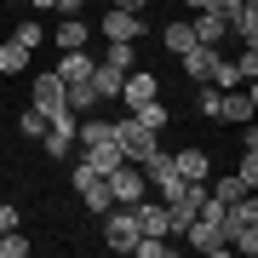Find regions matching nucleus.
Wrapping results in <instances>:
<instances>
[{
    "label": "nucleus",
    "mask_w": 258,
    "mask_h": 258,
    "mask_svg": "<svg viewBox=\"0 0 258 258\" xmlns=\"http://www.w3.org/2000/svg\"><path fill=\"white\" fill-rule=\"evenodd\" d=\"M81 6H86V0H57L52 12H69V18H75V12H81Z\"/></svg>",
    "instance_id": "nucleus-36"
},
{
    "label": "nucleus",
    "mask_w": 258,
    "mask_h": 258,
    "mask_svg": "<svg viewBox=\"0 0 258 258\" xmlns=\"http://www.w3.org/2000/svg\"><path fill=\"white\" fill-rule=\"evenodd\" d=\"M92 92L115 103V92H120V69H109V63H92Z\"/></svg>",
    "instance_id": "nucleus-17"
},
{
    "label": "nucleus",
    "mask_w": 258,
    "mask_h": 258,
    "mask_svg": "<svg viewBox=\"0 0 258 258\" xmlns=\"http://www.w3.org/2000/svg\"><path fill=\"white\" fill-rule=\"evenodd\" d=\"M252 109H258V92H252L247 81H241V86H230V92L218 98V120H241V126H247V120H252Z\"/></svg>",
    "instance_id": "nucleus-6"
},
{
    "label": "nucleus",
    "mask_w": 258,
    "mask_h": 258,
    "mask_svg": "<svg viewBox=\"0 0 258 258\" xmlns=\"http://www.w3.org/2000/svg\"><path fill=\"white\" fill-rule=\"evenodd\" d=\"M115 144H120V155H126L132 166H144V161H149V149H155V132L138 126L132 115H120V120H115Z\"/></svg>",
    "instance_id": "nucleus-1"
},
{
    "label": "nucleus",
    "mask_w": 258,
    "mask_h": 258,
    "mask_svg": "<svg viewBox=\"0 0 258 258\" xmlns=\"http://www.w3.org/2000/svg\"><path fill=\"white\" fill-rule=\"evenodd\" d=\"M132 218H138L144 235H172V230H166V207L149 201V195H144V201H132Z\"/></svg>",
    "instance_id": "nucleus-12"
},
{
    "label": "nucleus",
    "mask_w": 258,
    "mask_h": 258,
    "mask_svg": "<svg viewBox=\"0 0 258 258\" xmlns=\"http://www.w3.org/2000/svg\"><path fill=\"white\" fill-rule=\"evenodd\" d=\"M18 126L29 132V138H40V132H46V115H40V109H35V103H29V109L18 115Z\"/></svg>",
    "instance_id": "nucleus-31"
},
{
    "label": "nucleus",
    "mask_w": 258,
    "mask_h": 258,
    "mask_svg": "<svg viewBox=\"0 0 258 258\" xmlns=\"http://www.w3.org/2000/svg\"><path fill=\"white\" fill-rule=\"evenodd\" d=\"M172 172L184 178V184H207L212 161H207V149H178V155H172Z\"/></svg>",
    "instance_id": "nucleus-8"
},
{
    "label": "nucleus",
    "mask_w": 258,
    "mask_h": 258,
    "mask_svg": "<svg viewBox=\"0 0 258 258\" xmlns=\"http://www.w3.org/2000/svg\"><path fill=\"white\" fill-rule=\"evenodd\" d=\"M230 252H241V258H252V252H258V230H241V235L230 241Z\"/></svg>",
    "instance_id": "nucleus-32"
},
{
    "label": "nucleus",
    "mask_w": 258,
    "mask_h": 258,
    "mask_svg": "<svg viewBox=\"0 0 258 258\" xmlns=\"http://www.w3.org/2000/svg\"><path fill=\"white\" fill-rule=\"evenodd\" d=\"M212 86H218V92H230V86H241V75H235V57H218V63H212V75H207Z\"/></svg>",
    "instance_id": "nucleus-21"
},
{
    "label": "nucleus",
    "mask_w": 258,
    "mask_h": 258,
    "mask_svg": "<svg viewBox=\"0 0 258 258\" xmlns=\"http://www.w3.org/2000/svg\"><path fill=\"white\" fill-rule=\"evenodd\" d=\"M0 258H29V241L18 230H0Z\"/></svg>",
    "instance_id": "nucleus-28"
},
{
    "label": "nucleus",
    "mask_w": 258,
    "mask_h": 258,
    "mask_svg": "<svg viewBox=\"0 0 258 258\" xmlns=\"http://www.w3.org/2000/svg\"><path fill=\"white\" fill-rule=\"evenodd\" d=\"M92 63H98V57H86V46L81 52H63V57H57V81H63V86L92 81Z\"/></svg>",
    "instance_id": "nucleus-11"
},
{
    "label": "nucleus",
    "mask_w": 258,
    "mask_h": 258,
    "mask_svg": "<svg viewBox=\"0 0 258 258\" xmlns=\"http://www.w3.org/2000/svg\"><path fill=\"white\" fill-rule=\"evenodd\" d=\"M103 35H109V40H138L144 35V18H138V12H103Z\"/></svg>",
    "instance_id": "nucleus-10"
},
{
    "label": "nucleus",
    "mask_w": 258,
    "mask_h": 258,
    "mask_svg": "<svg viewBox=\"0 0 258 258\" xmlns=\"http://www.w3.org/2000/svg\"><path fill=\"white\" fill-rule=\"evenodd\" d=\"M235 178H241V184H258V149H241V166H235Z\"/></svg>",
    "instance_id": "nucleus-29"
},
{
    "label": "nucleus",
    "mask_w": 258,
    "mask_h": 258,
    "mask_svg": "<svg viewBox=\"0 0 258 258\" xmlns=\"http://www.w3.org/2000/svg\"><path fill=\"white\" fill-rule=\"evenodd\" d=\"M81 161L92 166L98 178H109L115 166H126V155H120V144H115V138H109V144H86V155H81Z\"/></svg>",
    "instance_id": "nucleus-9"
},
{
    "label": "nucleus",
    "mask_w": 258,
    "mask_h": 258,
    "mask_svg": "<svg viewBox=\"0 0 258 258\" xmlns=\"http://www.w3.org/2000/svg\"><path fill=\"white\" fill-rule=\"evenodd\" d=\"M207 195H218V201L230 207V201H241V195H252V189L241 184V178H218V184H207Z\"/></svg>",
    "instance_id": "nucleus-23"
},
{
    "label": "nucleus",
    "mask_w": 258,
    "mask_h": 258,
    "mask_svg": "<svg viewBox=\"0 0 258 258\" xmlns=\"http://www.w3.org/2000/svg\"><path fill=\"white\" fill-rule=\"evenodd\" d=\"M0 230H18V207H0Z\"/></svg>",
    "instance_id": "nucleus-34"
},
{
    "label": "nucleus",
    "mask_w": 258,
    "mask_h": 258,
    "mask_svg": "<svg viewBox=\"0 0 258 258\" xmlns=\"http://www.w3.org/2000/svg\"><path fill=\"white\" fill-rule=\"evenodd\" d=\"M98 63H109V69L126 75L132 63H138V52H132V40H109V57H98Z\"/></svg>",
    "instance_id": "nucleus-18"
},
{
    "label": "nucleus",
    "mask_w": 258,
    "mask_h": 258,
    "mask_svg": "<svg viewBox=\"0 0 258 258\" xmlns=\"http://www.w3.org/2000/svg\"><path fill=\"white\" fill-rule=\"evenodd\" d=\"M189 29H195V40H201V46H218V40L230 35V23H224V18H212V12H201Z\"/></svg>",
    "instance_id": "nucleus-15"
},
{
    "label": "nucleus",
    "mask_w": 258,
    "mask_h": 258,
    "mask_svg": "<svg viewBox=\"0 0 258 258\" xmlns=\"http://www.w3.org/2000/svg\"><path fill=\"white\" fill-rule=\"evenodd\" d=\"M235 75H241V81H247V86L258 81V46H247V52L235 57Z\"/></svg>",
    "instance_id": "nucleus-30"
},
{
    "label": "nucleus",
    "mask_w": 258,
    "mask_h": 258,
    "mask_svg": "<svg viewBox=\"0 0 258 258\" xmlns=\"http://www.w3.org/2000/svg\"><path fill=\"white\" fill-rule=\"evenodd\" d=\"M103 6H120V12H144L149 0H103Z\"/></svg>",
    "instance_id": "nucleus-35"
},
{
    "label": "nucleus",
    "mask_w": 258,
    "mask_h": 258,
    "mask_svg": "<svg viewBox=\"0 0 258 258\" xmlns=\"http://www.w3.org/2000/svg\"><path fill=\"white\" fill-rule=\"evenodd\" d=\"M115 98L138 109V103H149V98H161V86H155V75H144V69H126V75H120V92H115Z\"/></svg>",
    "instance_id": "nucleus-7"
},
{
    "label": "nucleus",
    "mask_w": 258,
    "mask_h": 258,
    "mask_svg": "<svg viewBox=\"0 0 258 258\" xmlns=\"http://www.w3.org/2000/svg\"><path fill=\"white\" fill-rule=\"evenodd\" d=\"M161 40H166V52H172V57H184L189 46H201V40H195V29H189V23H166V35H161Z\"/></svg>",
    "instance_id": "nucleus-16"
},
{
    "label": "nucleus",
    "mask_w": 258,
    "mask_h": 258,
    "mask_svg": "<svg viewBox=\"0 0 258 258\" xmlns=\"http://www.w3.org/2000/svg\"><path fill=\"white\" fill-rule=\"evenodd\" d=\"M201 12H212V18H230V12H235V0H207Z\"/></svg>",
    "instance_id": "nucleus-33"
},
{
    "label": "nucleus",
    "mask_w": 258,
    "mask_h": 258,
    "mask_svg": "<svg viewBox=\"0 0 258 258\" xmlns=\"http://www.w3.org/2000/svg\"><path fill=\"white\" fill-rule=\"evenodd\" d=\"M29 6H35V12H52V6H57V0H29Z\"/></svg>",
    "instance_id": "nucleus-37"
},
{
    "label": "nucleus",
    "mask_w": 258,
    "mask_h": 258,
    "mask_svg": "<svg viewBox=\"0 0 258 258\" xmlns=\"http://www.w3.org/2000/svg\"><path fill=\"white\" fill-rule=\"evenodd\" d=\"M81 201H86V212H109L115 201H109V184H103V178H92V184L81 189Z\"/></svg>",
    "instance_id": "nucleus-20"
},
{
    "label": "nucleus",
    "mask_w": 258,
    "mask_h": 258,
    "mask_svg": "<svg viewBox=\"0 0 258 258\" xmlns=\"http://www.w3.org/2000/svg\"><path fill=\"white\" fill-rule=\"evenodd\" d=\"M218 86H212V81H201V98H195V115H207V120H218Z\"/></svg>",
    "instance_id": "nucleus-26"
},
{
    "label": "nucleus",
    "mask_w": 258,
    "mask_h": 258,
    "mask_svg": "<svg viewBox=\"0 0 258 258\" xmlns=\"http://www.w3.org/2000/svg\"><path fill=\"white\" fill-rule=\"evenodd\" d=\"M184 6H189V12H201V6H207V0H184Z\"/></svg>",
    "instance_id": "nucleus-38"
},
{
    "label": "nucleus",
    "mask_w": 258,
    "mask_h": 258,
    "mask_svg": "<svg viewBox=\"0 0 258 258\" xmlns=\"http://www.w3.org/2000/svg\"><path fill=\"white\" fill-rule=\"evenodd\" d=\"M98 103H103V98L92 92V81H81V86H69V109H86V115H92Z\"/></svg>",
    "instance_id": "nucleus-24"
},
{
    "label": "nucleus",
    "mask_w": 258,
    "mask_h": 258,
    "mask_svg": "<svg viewBox=\"0 0 258 258\" xmlns=\"http://www.w3.org/2000/svg\"><path fill=\"white\" fill-rule=\"evenodd\" d=\"M40 149H46V155H57V161L75 149V109H57V115L46 120V132H40Z\"/></svg>",
    "instance_id": "nucleus-5"
},
{
    "label": "nucleus",
    "mask_w": 258,
    "mask_h": 258,
    "mask_svg": "<svg viewBox=\"0 0 258 258\" xmlns=\"http://www.w3.org/2000/svg\"><path fill=\"white\" fill-rule=\"evenodd\" d=\"M103 184H109V201H115V207H132V201H144V195H149L144 166H132V161H126V166H115Z\"/></svg>",
    "instance_id": "nucleus-3"
},
{
    "label": "nucleus",
    "mask_w": 258,
    "mask_h": 258,
    "mask_svg": "<svg viewBox=\"0 0 258 258\" xmlns=\"http://www.w3.org/2000/svg\"><path fill=\"white\" fill-rule=\"evenodd\" d=\"M212 63H218V52H212V46H189V52H184V75H189L195 86L212 75Z\"/></svg>",
    "instance_id": "nucleus-14"
},
{
    "label": "nucleus",
    "mask_w": 258,
    "mask_h": 258,
    "mask_svg": "<svg viewBox=\"0 0 258 258\" xmlns=\"http://www.w3.org/2000/svg\"><path fill=\"white\" fill-rule=\"evenodd\" d=\"M138 218H132V207H109L103 212V241H109V252H132L138 247Z\"/></svg>",
    "instance_id": "nucleus-2"
},
{
    "label": "nucleus",
    "mask_w": 258,
    "mask_h": 258,
    "mask_svg": "<svg viewBox=\"0 0 258 258\" xmlns=\"http://www.w3.org/2000/svg\"><path fill=\"white\" fill-rule=\"evenodd\" d=\"M86 40H92V23L86 18H63L57 23V52H81Z\"/></svg>",
    "instance_id": "nucleus-13"
},
{
    "label": "nucleus",
    "mask_w": 258,
    "mask_h": 258,
    "mask_svg": "<svg viewBox=\"0 0 258 258\" xmlns=\"http://www.w3.org/2000/svg\"><path fill=\"white\" fill-rule=\"evenodd\" d=\"M132 120H138V126H149V132H161V126H166V109L149 98V103H138V109H132Z\"/></svg>",
    "instance_id": "nucleus-22"
},
{
    "label": "nucleus",
    "mask_w": 258,
    "mask_h": 258,
    "mask_svg": "<svg viewBox=\"0 0 258 258\" xmlns=\"http://www.w3.org/2000/svg\"><path fill=\"white\" fill-rule=\"evenodd\" d=\"M29 103H35L40 115H57V109H69V86L57 81V69H46V75H35V92H29Z\"/></svg>",
    "instance_id": "nucleus-4"
},
{
    "label": "nucleus",
    "mask_w": 258,
    "mask_h": 258,
    "mask_svg": "<svg viewBox=\"0 0 258 258\" xmlns=\"http://www.w3.org/2000/svg\"><path fill=\"white\" fill-rule=\"evenodd\" d=\"M12 40H18V46H29V52H35L40 40H46V29H40V18H23V23H18V35H12Z\"/></svg>",
    "instance_id": "nucleus-25"
},
{
    "label": "nucleus",
    "mask_w": 258,
    "mask_h": 258,
    "mask_svg": "<svg viewBox=\"0 0 258 258\" xmlns=\"http://www.w3.org/2000/svg\"><path fill=\"white\" fill-rule=\"evenodd\" d=\"M18 69H29V46L6 40V46H0V75H18Z\"/></svg>",
    "instance_id": "nucleus-19"
},
{
    "label": "nucleus",
    "mask_w": 258,
    "mask_h": 258,
    "mask_svg": "<svg viewBox=\"0 0 258 258\" xmlns=\"http://www.w3.org/2000/svg\"><path fill=\"white\" fill-rule=\"evenodd\" d=\"M132 252H138V258H166V252H172V241H166V235H138V247H132Z\"/></svg>",
    "instance_id": "nucleus-27"
}]
</instances>
